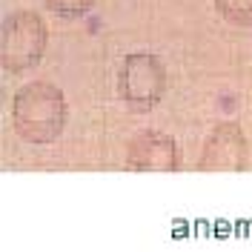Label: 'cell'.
Listing matches in <instances>:
<instances>
[{"mask_svg":"<svg viewBox=\"0 0 252 252\" xmlns=\"http://www.w3.org/2000/svg\"><path fill=\"white\" fill-rule=\"evenodd\" d=\"M66 121L63 94L52 83H29L15 97V126L17 135L32 143L55 141Z\"/></svg>","mask_w":252,"mask_h":252,"instance_id":"obj_1","label":"cell"},{"mask_svg":"<svg viewBox=\"0 0 252 252\" xmlns=\"http://www.w3.org/2000/svg\"><path fill=\"white\" fill-rule=\"evenodd\" d=\"M129 163L149 172H172L175 143L166 135H141L129 146Z\"/></svg>","mask_w":252,"mask_h":252,"instance_id":"obj_5","label":"cell"},{"mask_svg":"<svg viewBox=\"0 0 252 252\" xmlns=\"http://www.w3.org/2000/svg\"><path fill=\"white\" fill-rule=\"evenodd\" d=\"M94 0H46L49 9H55L58 15H83Z\"/></svg>","mask_w":252,"mask_h":252,"instance_id":"obj_7","label":"cell"},{"mask_svg":"<svg viewBox=\"0 0 252 252\" xmlns=\"http://www.w3.org/2000/svg\"><path fill=\"white\" fill-rule=\"evenodd\" d=\"M215 6L229 23H238V26L252 23V0H215Z\"/></svg>","mask_w":252,"mask_h":252,"instance_id":"obj_6","label":"cell"},{"mask_svg":"<svg viewBox=\"0 0 252 252\" xmlns=\"http://www.w3.org/2000/svg\"><path fill=\"white\" fill-rule=\"evenodd\" d=\"M121 92L135 109H149L163 92V69L149 55H132L121 69Z\"/></svg>","mask_w":252,"mask_h":252,"instance_id":"obj_3","label":"cell"},{"mask_svg":"<svg viewBox=\"0 0 252 252\" xmlns=\"http://www.w3.org/2000/svg\"><path fill=\"white\" fill-rule=\"evenodd\" d=\"M46 46V26L34 12H17L3 23V63L12 72H23L40 61Z\"/></svg>","mask_w":252,"mask_h":252,"instance_id":"obj_2","label":"cell"},{"mask_svg":"<svg viewBox=\"0 0 252 252\" xmlns=\"http://www.w3.org/2000/svg\"><path fill=\"white\" fill-rule=\"evenodd\" d=\"M244 138L238 132V126L226 124L209 138L201 158V169H241L244 166Z\"/></svg>","mask_w":252,"mask_h":252,"instance_id":"obj_4","label":"cell"}]
</instances>
